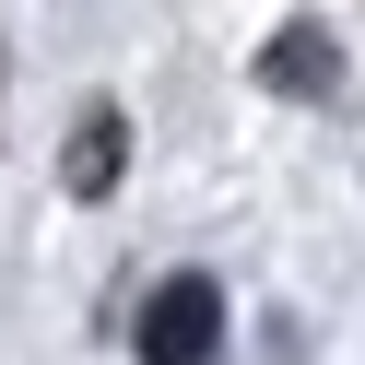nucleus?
I'll return each instance as SVG.
<instances>
[{
    "label": "nucleus",
    "instance_id": "obj_1",
    "mask_svg": "<svg viewBox=\"0 0 365 365\" xmlns=\"http://www.w3.org/2000/svg\"><path fill=\"white\" fill-rule=\"evenodd\" d=\"M142 365H224V283L177 271L142 294Z\"/></svg>",
    "mask_w": 365,
    "mask_h": 365
},
{
    "label": "nucleus",
    "instance_id": "obj_2",
    "mask_svg": "<svg viewBox=\"0 0 365 365\" xmlns=\"http://www.w3.org/2000/svg\"><path fill=\"white\" fill-rule=\"evenodd\" d=\"M118 165H130V118H118V106H95L59 177H71V200H106V189H118Z\"/></svg>",
    "mask_w": 365,
    "mask_h": 365
},
{
    "label": "nucleus",
    "instance_id": "obj_3",
    "mask_svg": "<svg viewBox=\"0 0 365 365\" xmlns=\"http://www.w3.org/2000/svg\"><path fill=\"white\" fill-rule=\"evenodd\" d=\"M259 83H271V95H330V36H318V24H283L259 48Z\"/></svg>",
    "mask_w": 365,
    "mask_h": 365
}]
</instances>
